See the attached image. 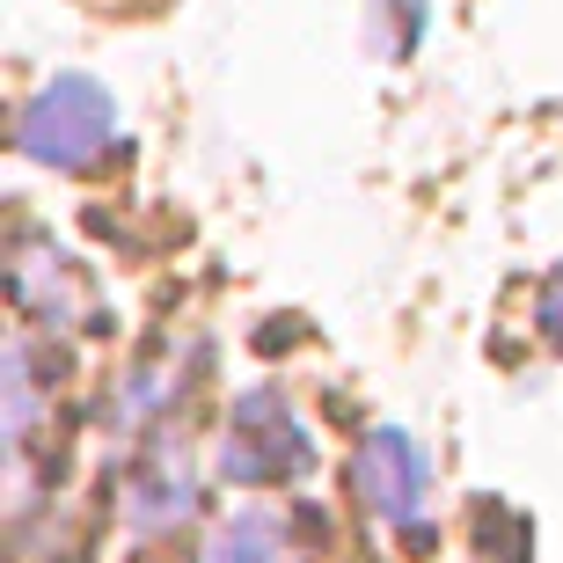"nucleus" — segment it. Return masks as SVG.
Segmentation results:
<instances>
[{
  "mask_svg": "<svg viewBox=\"0 0 563 563\" xmlns=\"http://www.w3.org/2000/svg\"><path fill=\"white\" fill-rule=\"evenodd\" d=\"M198 505V483H190V468L184 461H154V468H140L132 476V490H125V512H132V527H176Z\"/></svg>",
  "mask_w": 563,
  "mask_h": 563,
  "instance_id": "obj_4",
  "label": "nucleus"
},
{
  "mask_svg": "<svg viewBox=\"0 0 563 563\" xmlns=\"http://www.w3.org/2000/svg\"><path fill=\"white\" fill-rule=\"evenodd\" d=\"M220 468H228L234 483L308 476V468H314V446H308V432L292 424V410H278V396H242V402H234V432H228Z\"/></svg>",
  "mask_w": 563,
  "mask_h": 563,
  "instance_id": "obj_3",
  "label": "nucleus"
},
{
  "mask_svg": "<svg viewBox=\"0 0 563 563\" xmlns=\"http://www.w3.org/2000/svg\"><path fill=\"white\" fill-rule=\"evenodd\" d=\"M534 330H542L549 344H556V352H563V272L549 278L542 292H534Z\"/></svg>",
  "mask_w": 563,
  "mask_h": 563,
  "instance_id": "obj_6",
  "label": "nucleus"
},
{
  "mask_svg": "<svg viewBox=\"0 0 563 563\" xmlns=\"http://www.w3.org/2000/svg\"><path fill=\"white\" fill-rule=\"evenodd\" d=\"M352 483L410 549H432V468H424V446L402 424H374L358 439Z\"/></svg>",
  "mask_w": 563,
  "mask_h": 563,
  "instance_id": "obj_2",
  "label": "nucleus"
},
{
  "mask_svg": "<svg viewBox=\"0 0 563 563\" xmlns=\"http://www.w3.org/2000/svg\"><path fill=\"white\" fill-rule=\"evenodd\" d=\"M198 563H286V534L264 512H234L228 527H212Z\"/></svg>",
  "mask_w": 563,
  "mask_h": 563,
  "instance_id": "obj_5",
  "label": "nucleus"
},
{
  "mask_svg": "<svg viewBox=\"0 0 563 563\" xmlns=\"http://www.w3.org/2000/svg\"><path fill=\"white\" fill-rule=\"evenodd\" d=\"M110 132H118V103H110L88 74H59L37 103L22 110L15 146L44 168H88L110 146Z\"/></svg>",
  "mask_w": 563,
  "mask_h": 563,
  "instance_id": "obj_1",
  "label": "nucleus"
}]
</instances>
